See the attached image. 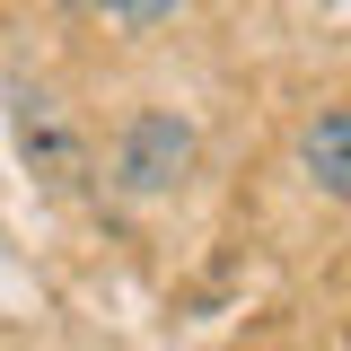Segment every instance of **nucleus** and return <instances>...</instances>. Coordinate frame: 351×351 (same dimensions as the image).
Masks as SVG:
<instances>
[{"instance_id": "2", "label": "nucleus", "mask_w": 351, "mask_h": 351, "mask_svg": "<svg viewBox=\"0 0 351 351\" xmlns=\"http://www.w3.org/2000/svg\"><path fill=\"white\" fill-rule=\"evenodd\" d=\"M299 158H307V176H316L334 202H351V106H325V114L299 132Z\"/></svg>"}, {"instance_id": "3", "label": "nucleus", "mask_w": 351, "mask_h": 351, "mask_svg": "<svg viewBox=\"0 0 351 351\" xmlns=\"http://www.w3.org/2000/svg\"><path fill=\"white\" fill-rule=\"evenodd\" d=\"M97 9H106V18H123V27H158L176 0H97Z\"/></svg>"}, {"instance_id": "1", "label": "nucleus", "mask_w": 351, "mask_h": 351, "mask_svg": "<svg viewBox=\"0 0 351 351\" xmlns=\"http://www.w3.org/2000/svg\"><path fill=\"white\" fill-rule=\"evenodd\" d=\"M184 167H193V123L184 114H167V106H149V114H132L123 141H114V184L123 193H176L184 184Z\"/></svg>"}]
</instances>
